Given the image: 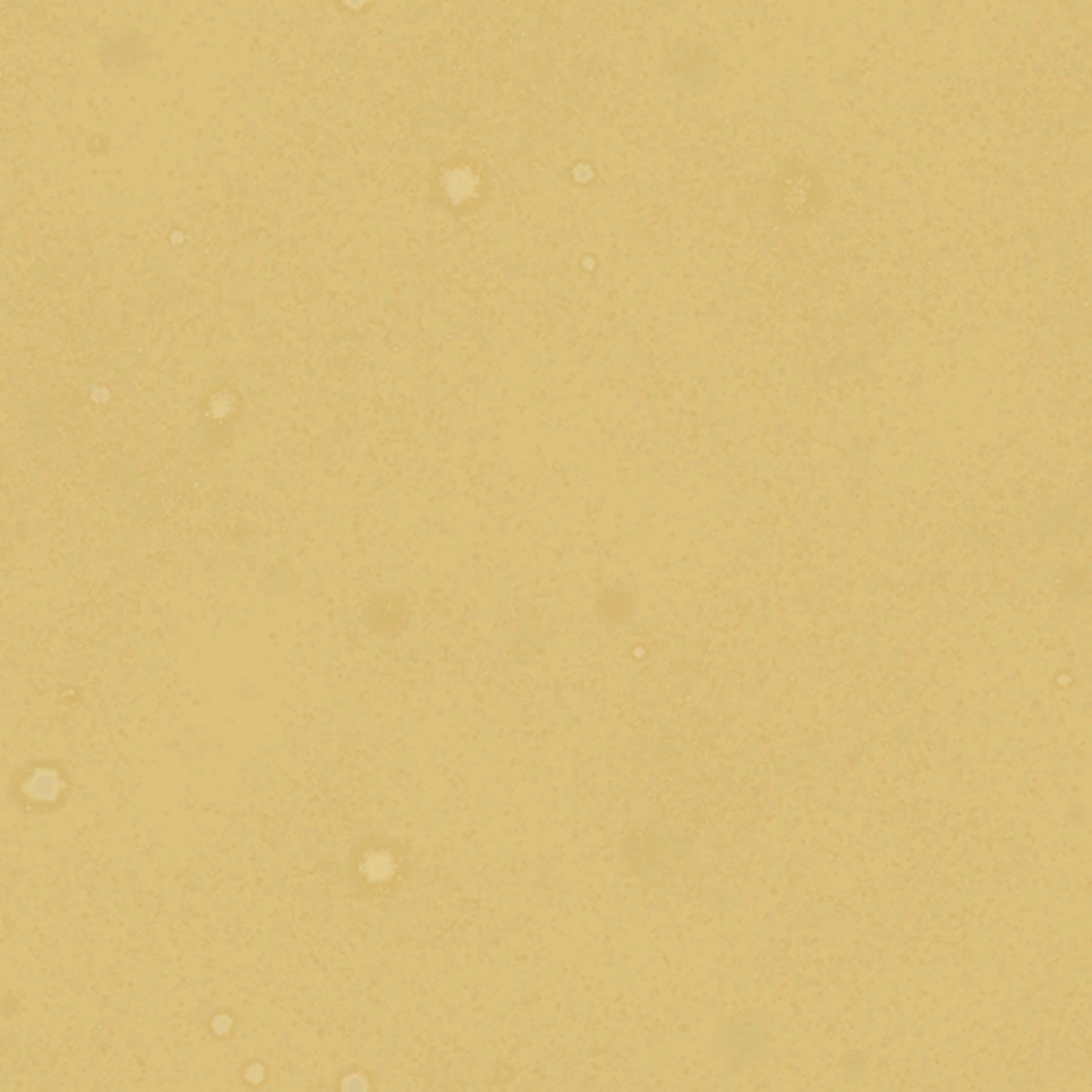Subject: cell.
<instances>
[{"label":"cell","mask_w":1092,"mask_h":1092,"mask_svg":"<svg viewBox=\"0 0 1092 1092\" xmlns=\"http://www.w3.org/2000/svg\"><path fill=\"white\" fill-rule=\"evenodd\" d=\"M63 783L58 779V774L52 770H39L28 779L26 794L35 800H53L60 792Z\"/></svg>","instance_id":"6da1fadb"}]
</instances>
